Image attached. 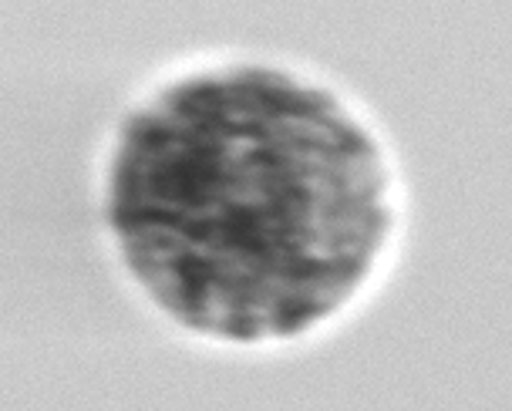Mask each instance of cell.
<instances>
[{
  "instance_id": "1",
  "label": "cell",
  "mask_w": 512,
  "mask_h": 411,
  "mask_svg": "<svg viewBox=\"0 0 512 411\" xmlns=\"http://www.w3.org/2000/svg\"><path fill=\"white\" fill-rule=\"evenodd\" d=\"M118 226L179 314L287 327L331 304L368 253V152L300 95L206 88L135 129Z\"/></svg>"
}]
</instances>
